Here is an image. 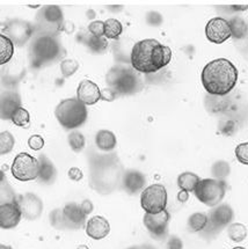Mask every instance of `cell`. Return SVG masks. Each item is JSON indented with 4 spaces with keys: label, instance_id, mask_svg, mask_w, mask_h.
Wrapping results in <instances>:
<instances>
[{
    "label": "cell",
    "instance_id": "cell-1",
    "mask_svg": "<svg viewBox=\"0 0 248 249\" xmlns=\"http://www.w3.org/2000/svg\"><path fill=\"white\" fill-rule=\"evenodd\" d=\"M123 169L116 154H93L89 158V186L100 195H109L119 187Z\"/></svg>",
    "mask_w": 248,
    "mask_h": 249
},
{
    "label": "cell",
    "instance_id": "cell-2",
    "mask_svg": "<svg viewBox=\"0 0 248 249\" xmlns=\"http://www.w3.org/2000/svg\"><path fill=\"white\" fill-rule=\"evenodd\" d=\"M172 50L154 38L139 41L132 47L130 64L139 73H154L171 63Z\"/></svg>",
    "mask_w": 248,
    "mask_h": 249
},
{
    "label": "cell",
    "instance_id": "cell-3",
    "mask_svg": "<svg viewBox=\"0 0 248 249\" xmlns=\"http://www.w3.org/2000/svg\"><path fill=\"white\" fill-rule=\"evenodd\" d=\"M239 72L234 64L226 58L211 60L203 68L201 80L209 95L225 96L235 87Z\"/></svg>",
    "mask_w": 248,
    "mask_h": 249
},
{
    "label": "cell",
    "instance_id": "cell-4",
    "mask_svg": "<svg viewBox=\"0 0 248 249\" xmlns=\"http://www.w3.org/2000/svg\"><path fill=\"white\" fill-rule=\"evenodd\" d=\"M62 51V45L56 36L40 34L30 45V60L33 68H41L45 64L57 60Z\"/></svg>",
    "mask_w": 248,
    "mask_h": 249
},
{
    "label": "cell",
    "instance_id": "cell-5",
    "mask_svg": "<svg viewBox=\"0 0 248 249\" xmlns=\"http://www.w3.org/2000/svg\"><path fill=\"white\" fill-rule=\"evenodd\" d=\"M86 105L77 98L65 99L55 109V116L65 130L78 129L87 121Z\"/></svg>",
    "mask_w": 248,
    "mask_h": 249
},
{
    "label": "cell",
    "instance_id": "cell-6",
    "mask_svg": "<svg viewBox=\"0 0 248 249\" xmlns=\"http://www.w3.org/2000/svg\"><path fill=\"white\" fill-rule=\"evenodd\" d=\"M108 88L116 95H129L138 92L139 79L132 70L116 65L110 70L106 77Z\"/></svg>",
    "mask_w": 248,
    "mask_h": 249
},
{
    "label": "cell",
    "instance_id": "cell-7",
    "mask_svg": "<svg viewBox=\"0 0 248 249\" xmlns=\"http://www.w3.org/2000/svg\"><path fill=\"white\" fill-rule=\"evenodd\" d=\"M226 194V184L223 180L203 178L198 182L194 190V195L199 202L207 206L214 208L222 203Z\"/></svg>",
    "mask_w": 248,
    "mask_h": 249
},
{
    "label": "cell",
    "instance_id": "cell-8",
    "mask_svg": "<svg viewBox=\"0 0 248 249\" xmlns=\"http://www.w3.org/2000/svg\"><path fill=\"white\" fill-rule=\"evenodd\" d=\"M167 190L164 184L154 183L142 191L141 205L146 213H160L167 208Z\"/></svg>",
    "mask_w": 248,
    "mask_h": 249
},
{
    "label": "cell",
    "instance_id": "cell-9",
    "mask_svg": "<svg viewBox=\"0 0 248 249\" xmlns=\"http://www.w3.org/2000/svg\"><path fill=\"white\" fill-rule=\"evenodd\" d=\"M64 27V15L59 6L48 5L42 7L37 15V29L40 34L55 36Z\"/></svg>",
    "mask_w": 248,
    "mask_h": 249
},
{
    "label": "cell",
    "instance_id": "cell-10",
    "mask_svg": "<svg viewBox=\"0 0 248 249\" xmlns=\"http://www.w3.org/2000/svg\"><path fill=\"white\" fill-rule=\"evenodd\" d=\"M38 171H40L38 159L25 152L18 154L11 166V173L13 178L21 182L36 180L38 178Z\"/></svg>",
    "mask_w": 248,
    "mask_h": 249
},
{
    "label": "cell",
    "instance_id": "cell-11",
    "mask_svg": "<svg viewBox=\"0 0 248 249\" xmlns=\"http://www.w3.org/2000/svg\"><path fill=\"white\" fill-rule=\"evenodd\" d=\"M34 32L35 27L32 23L21 19L10 20L1 29V34L7 36L14 45H19V47L25 45L32 38Z\"/></svg>",
    "mask_w": 248,
    "mask_h": 249
},
{
    "label": "cell",
    "instance_id": "cell-12",
    "mask_svg": "<svg viewBox=\"0 0 248 249\" xmlns=\"http://www.w3.org/2000/svg\"><path fill=\"white\" fill-rule=\"evenodd\" d=\"M209 223L208 226L205 227L204 231L211 233V232H219L224 227L230 226L231 221L234 218L233 209L228 204H222L214 206L213 211L208 214Z\"/></svg>",
    "mask_w": 248,
    "mask_h": 249
},
{
    "label": "cell",
    "instance_id": "cell-13",
    "mask_svg": "<svg viewBox=\"0 0 248 249\" xmlns=\"http://www.w3.org/2000/svg\"><path fill=\"white\" fill-rule=\"evenodd\" d=\"M205 36L211 43L222 44L232 37L231 27L229 20L224 18H213L205 26Z\"/></svg>",
    "mask_w": 248,
    "mask_h": 249
},
{
    "label": "cell",
    "instance_id": "cell-14",
    "mask_svg": "<svg viewBox=\"0 0 248 249\" xmlns=\"http://www.w3.org/2000/svg\"><path fill=\"white\" fill-rule=\"evenodd\" d=\"M143 223L145 229L150 233L153 238L162 239L167 235L168 232V223H169V213L167 210L160 212V213H146L145 212Z\"/></svg>",
    "mask_w": 248,
    "mask_h": 249
},
{
    "label": "cell",
    "instance_id": "cell-15",
    "mask_svg": "<svg viewBox=\"0 0 248 249\" xmlns=\"http://www.w3.org/2000/svg\"><path fill=\"white\" fill-rule=\"evenodd\" d=\"M19 203L23 218L27 220H36L41 217L43 212V202L37 195L33 193H26L18 195Z\"/></svg>",
    "mask_w": 248,
    "mask_h": 249
},
{
    "label": "cell",
    "instance_id": "cell-16",
    "mask_svg": "<svg viewBox=\"0 0 248 249\" xmlns=\"http://www.w3.org/2000/svg\"><path fill=\"white\" fill-rule=\"evenodd\" d=\"M22 217V211L18 200L0 204V226L2 230H12L17 227Z\"/></svg>",
    "mask_w": 248,
    "mask_h": 249
},
{
    "label": "cell",
    "instance_id": "cell-17",
    "mask_svg": "<svg viewBox=\"0 0 248 249\" xmlns=\"http://www.w3.org/2000/svg\"><path fill=\"white\" fill-rule=\"evenodd\" d=\"M63 214H64L66 230H79L87 223V215L84 213L80 204L77 203H68L64 205Z\"/></svg>",
    "mask_w": 248,
    "mask_h": 249
},
{
    "label": "cell",
    "instance_id": "cell-18",
    "mask_svg": "<svg viewBox=\"0 0 248 249\" xmlns=\"http://www.w3.org/2000/svg\"><path fill=\"white\" fill-rule=\"evenodd\" d=\"M77 99L86 106H93L102 100V92L92 80H83L77 89Z\"/></svg>",
    "mask_w": 248,
    "mask_h": 249
},
{
    "label": "cell",
    "instance_id": "cell-19",
    "mask_svg": "<svg viewBox=\"0 0 248 249\" xmlns=\"http://www.w3.org/2000/svg\"><path fill=\"white\" fill-rule=\"evenodd\" d=\"M86 233L93 240H102L110 233V224L102 215H94L86 223Z\"/></svg>",
    "mask_w": 248,
    "mask_h": 249
},
{
    "label": "cell",
    "instance_id": "cell-20",
    "mask_svg": "<svg viewBox=\"0 0 248 249\" xmlns=\"http://www.w3.org/2000/svg\"><path fill=\"white\" fill-rule=\"evenodd\" d=\"M1 118L4 121L11 120L14 112L21 108V96L14 90H4L1 93Z\"/></svg>",
    "mask_w": 248,
    "mask_h": 249
},
{
    "label": "cell",
    "instance_id": "cell-21",
    "mask_svg": "<svg viewBox=\"0 0 248 249\" xmlns=\"http://www.w3.org/2000/svg\"><path fill=\"white\" fill-rule=\"evenodd\" d=\"M146 180L143 173L138 171H128L123 174L122 178V186L124 190L130 195H135L138 194L145 187Z\"/></svg>",
    "mask_w": 248,
    "mask_h": 249
},
{
    "label": "cell",
    "instance_id": "cell-22",
    "mask_svg": "<svg viewBox=\"0 0 248 249\" xmlns=\"http://www.w3.org/2000/svg\"><path fill=\"white\" fill-rule=\"evenodd\" d=\"M38 162H40V171H38L37 180L40 181L42 184L50 186V184H53L57 178L56 167L49 158L45 157L44 154L38 157Z\"/></svg>",
    "mask_w": 248,
    "mask_h": 249
},
{
    "label": "cell",
    "instance_id": "cell-23",
    "mask_svg": "<svg viewBox=\"0 0 248 249\" xmlns=\"http://www.w3.org/2000/svg\"><path fill=\"white\" fill-rule=\"evenodd\" d=\"M95 144L100 151L110 152L113 151L117 145L116 136L110 130L102 129L98 131L95 136Z\"/></svg>",
    "mask_w": 248,
    "mask_h": 249
},
{
    "label": "cell",
    "instance_id": "cell-24",
    "mask_svg": "<svg viewBox=\"0 0 248 249\" xmlns=\"http://www.w3.org/2000/svg\"><path fill=\"white\" fill-rule=\"evenodd\" d=\"M199 181H201V178L197 174L192 172H184L177 176V182L181 190L187 191V193H194Z\"/></svg>",
    "mask_w": 248,
    "mask_h": 249
},
{
    "label": "cell",
    "instance_id": "cell-25",
    "mask_svg": "<svg viewBox=\"0 0 248 249\" xmlns=\"http://www.w3.org/2000/svg\"><path fill=\"white\" fill-rule=\"evenodd\" d=\"M14 53V43L7 36L0 35V64L2 66L10 63Z\"/></svg>",
    "mask_w": 248,
    "mask_h": 249
},
{
    "label": "cell",
    "instance_id": "cell-26",
    "mask_svg": "<svg viewBox=\"0 0 248 249\" xmlns=\"http://www.w3.org/2000/svg\"><path fill=\"white\" fill-rule=\"evenodd\" d=\"M123 33V26L117 19H107L105 21V37L107 39H119Z\"/></svg>",
    "mask_w": 248,
    "mask_h": 249
},
{
    "label": "cell",
    "instance_id": "cell-27",
    "mask_svg": "<svg viewBox=\"0 0 248 249\" xmlns=\"http://www.w3.org/2000/svg\"><path fill=\"white\" fill-rule=\"evenodd\" d=\"M209 217L208 214L203 213V212H195L189 217L188 219V227L192 232H202L208 226Z\"/></svg>",
    "mask_w": 248,
    "mask_h": 249
},
{
    "label": "cell",
    "instance_id": "cell-28",
    "mask_svg": "<svg viewBox=\"0 0 248 249\" xmlns=\"http://www.w3.org/2000/svg\"><path fill=\"white\" fill-rule=\"evenodd\" d=\"M230 27H231L232 37L240 39L244 38L248 33V26L243 18L233 17L231 20H229Z\"/></svg>",
    "mask_w": 248,
    "mask_h": 249
},
{
    "label": "cell",
    "instance_id": "cell-29",
    "mask_svg": "<svg viewBox=\"0 0 248 249\" xmlns=\"http://www.w3.org/2000/svg\"><path fill=\"white\" fill-rule=\"evenodd\" d=\"M85 43H86L89 49L94 53H104L107 50L108 45V39L106 37H96V36L90 35L89 37L85 38Z\"/></svg>",
    "mask_w": 248,
    "mask_h": 249
},
{
    "label": "cell",
    "instance_id": "cell-30",
    "mask_svg": "<svg viewBox=\"0 0 248 249\" xmlns=\"http://www.w3.org/2000/svg\"><path fill=\"white\" fill-rule=\"evenodd\" d=\"M229 238L234 242H243L247 238V229L244 224L232 223L228 227Z\"/></svg>",
    "mask_w": 248,
    "mask_h": 249
},
{
    "label": "cell",
    "instance_id": "cell-31",
    "mask_svg": "<svg viewBox=\"0 0 248 249\" xmlns=\"http://www.w3.org/2000/svg\"><path fill=\"white\" fill-rule=\"evenodd\" d=\"M18 195H15L14 190L12 189L7 181H6L4 172H1V186H0V199L1 203L0 204H5V203H11L17 200Z\"/></svg>",
    "mask_w": 248,
    "mask_h": 249
},
{
    "label": "cell",
    "instance_id": "cell-32",
    "mask_svg": "<svg viewBox=\"0 0 248 249\" xmlns=\"http://www.w3.org/2000/svg\"><path fill=\"white\" fill-rule=\"evenodd\" d=\"M68 141L71 150L75 152V153H80V152L85 148V145H86L85 136L79 131H72L69 135Z\"/></svg>",
    "mask_w": 248,
    "mask_h": 249
},
{
    "label": "cell",
    "instance_id": "cell-33",
    "mask_svg": "<svg viewBox=\"0 0 248 249\" xmlns=\"http://www.w3.org/2000/svg\"><path fill=\"white\" fill-rule=\"evenodd\" d=\"M14 145L15 139L11 132L2 131L0 133V154L1 156L11 153L12 150L14 148Z\"/></svg>",
    "mask_w": 248,
    "mask_h": 249
},
{
    "label": "cell",
    "instance_id": "cell-34",
    "mask_svg": "<svg viewBox=\"0 0 248 249\" xmlns=\"http://www.w3.org/2000/svg\"><path fill=\"white\" fill-rule=\"evenodd\" d=\"M211 173L217 180H223L226 176L230 175L231 173V167L224 160H219V161L214 162L213 167H211Z\"/></svg>",
    "mask_w": 248,
    "mask_h": 249
},
{
    "label": "cell",
    "instance_id": "cell-35",
    "mask_svg": "<svg viewBox=\"0 0 248 249\" xmlns=\"http://www.w3.org/2000/svg\"><path fill=\"white\" fill-rule=\"evenodd\" d=\"M11 121L13 122L14 125L26 127V126H28L30 123V115H29L28 110H26L25 108L21 107L14 112V115L12 116Z\"/></svg>",
    "mask_w": 248,
    "mask_h": 249
},
{
    "label": "cell",
    "instance_id": "cell-36",
    "mask_svg": "<svg viewBox=\"0 0 248 249\" xmlns=\"http://www.w3.org/2000/svg\"><path fill=\"white\" fill-rule=\"evenodd\" d=\"M78 69H79V64H78L77 60L64 59L60 63V71H62V74L64 78L72 77L78 71Z\"/></svg>",
    "mask_w": 248,
    "mask_h": 249
},
{
    "label": "cell",
    "instance_id": "cell-37",
    "mask_svg": "<svg viewBox=\"0 0 248 249\" xmlns=\"http://www.w3.org/2000/svg\"><path fill=\"white\" fill-rule=\"evenodd\" d=\"M51 226L55 227L56 230H66V224L64 219V214H63V209H56V210L51 211L49 215Z\"/></svg>",
    "mask_w": 248,
    "mask_h": 249
},
{
    "label": "cell",
    "instance_id": "cell-38",
    "mask_svg": "<svg viewBox=\"0 0 248 249\" xmlns=\"http://www.w3.org/2000/svg\"><path fill=\"white\" fill-rule=\"evenodd\" d=\"M235 158L240 163L248 166V142H241L235 147Z\"/></svg>",
    "mask_w": 248,
    "mask_h": 249
},
{
    "label": "cell",
    "instance_id": "cell-39",
    "mask_svg": "<svg viewBox=\"0 0 248 249\" xmlns=\"http://www.w3.org/2000/svg\"><path fill=\"white\" fill-rule=\"evenodd\" d=\"M89 32L90 35L96 37H105V22L104 21H92L89 25Z\"/></svg>",
    "mask_w": 248,
    "mask_h": 249
},
{
    "label": "cell",
    "instance_id": "cell-40",
    "mask_svg": "<svg viewBox=\"0 0 248 249\" xmlns=\"http://www.w3.org/2000/svg\"><path fill=\"white\" fill-rule=\"evenodd\" d=\"M44 138L40 135H33L32 137L28 139V146L32 148L33 151H40L44 147Z\"/></svg>",
    "mask_w": 248,
    "mask_h": 249
},
{
    "label": "cell",
    "instance_id": "cell-41",
    "mask_svg": "<svg viewBox=\"0 0 248 249\" xmlns=\"http://www.w3.org/2000/svg\"><path fill=\"white\" fill-rule=\"evenodd\" d=\"M166 249H183L182 240L177 236H171L166 242Z\"/></svg>",
    "mask_w": 248,
    "mask_h": 249
},
{
    "label": "cell",
    "instance_id": "cell-42",
    "mask_svg": "<svg viewBox=\"0 0 248 249\" xmlns=\"http://www.w3.org/2000/svg\"><path fill=\"white\" fill-rule=\"evenodd\" d=\"M68 175H69L70 180H72L74 182H79L83 180V178H84L83 172H81V169L78 168V167H71V168L69 169Z\"/></svg>",
    "mask_w": 248,
    "mask_h": 249
},
{
    "label": "cell",
    "instance_id": "cell-43",
    "mask_svg": "<svg viewBox=\"0 0 248 249\" xmlns=\"http://www.w3.org/2000/svg\"><path fill=\"white\" fill-rule=\"evenodd\" d=\"M80 206H81V209H83L84 213L86 215H89L90 212L93 211V209H94V206H93V203L90 202L89 199H84L83 202L80 203Z\"/></svg>",
    "mask_w": 248,
    "mask_h": 249
},
{
    "label": "cell",
    "instance_id": "cell-44",
    "mask_svg": "<svg viewBox=\"0 0 248 249\" xmlns=\"http://www.w3.org/2000/svg\"><path fill=\"white\" fill-rule=\"evenodd\" d=\"M116 94H115L113 90L110 89V88H108V89H106L102 92V100H105V101H113V100L116 99Z\"/></svg>",
    "mask_w": 248,
    "mask_h": 249
},
{
    "label": "cell",
    "instance_id": "cell-45",
    "mask_svg": "<svg viewBox=\"0 0 248 249\" xmlns=\"http://www.w3.org/2000/svg\"><path fill=\"white\" fill-rule=\"evenodd\" d=\"M188 198H189V193H187V191L181 190L180 193L177 194V199H179V202H181V203L187 202Z\"/></svg>",
    "mask_w": 248,
    "mask_h": 249
},
{
    "label": "cell",
    "instance_id": "cell-46",
    "mask_svg": "<svg viewBox=\"0 0 248 249\" xmlns=\"http://www.w3.org/2000/svg\"><path fill=\"white\" fill-rule=\"evenodd\" d=\"M139 248H141V249H154L152 246H149V245H147V246H142V247H139Z\"/></svg>",
    "mask_w": 248,
    "mask_h": 249
},
{
    "label": "cell",
    "instance_id": "cell-47",
    "mask_svg": "<svg viewBox=\"0 0 248 249\" xmlns=\"http://www.w3.org/2000/svg\"><path fill=\"white\" fill-rule=\"evenodd\" d=\"M0 249H12V247H11V246L1 245V246H0Z\"/></svg>",
    "mask_w": 248,
    "mask_h": 249
},
{
    "label": "cell",
    "instance_id": "cell-48",
    "mask_svg": "<svg viewBox=\"0 0 248 249\" xmlns=\"http://www.w3.org/2000/svg\"><path fill=\"white\" fill-rule=\"evenodd\" d=\"M78 249H89V247H87V246H79Z\"/></svg>",
    "mask_w": 248,
    "mask_h": 249
},
{
    "label": "cell",
    "instance_id": "cell-49",
    "mask_svg": "<svg viewBox=\"0 0 248 249\" xmlns=\"http://www.w3.org/2000/svg\"><path fill=\"white\" fill-rule=\"evenodd\" d=\"M126 249H141L139 247H130V248H126Z\"/></svg>",
    "mask_w": 248,
    "mask_h": 249
},
{
    "label": "cell",
    "instance_id": "cell-50",
    "mask_svg": "<svg viewBox=\"0 0 248 249\" xmlns=\"http://www.w3.org/2000/svg\"><path fill=\"white\" fill-rule=\"evenodd\" d=\"M233 249H246V248H244V247H234Z\"/></svg>",
    "mask_w": 248,
    "mask_h": 249
}]
</instances>
